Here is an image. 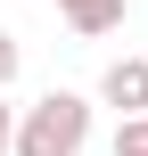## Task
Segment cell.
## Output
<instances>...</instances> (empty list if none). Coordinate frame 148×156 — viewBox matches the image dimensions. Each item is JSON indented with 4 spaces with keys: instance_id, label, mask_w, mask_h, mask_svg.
Returning a JSON list of instances; mask_svg holds the SVG:
<instances>
[{
    "instance_id": "6da1fadb",
    "label": "cell",
    "mask_w": 148,
    "mask_h": 156,
    "mask_svg": "<svg viewBox=\"0 0 148 156\" xmlns=\"http://www.w3.org/2000/svg\"><path fill=\"white\" fill-rule=\"evenodd\" d=\"M91 148V99L82 90H41L16 115V156H82Z\"/></svg>"
},
{
    "instance_id": "5b68a950",
    "label": "cell",
    "mask_w": 148,
    "mask_h": 156,
    "mask_svg": "<svg viewBox=\"0 0 148 156\" xmlns=\"http://www.w3.org/2000/svg\"><path fill=\"white\" fill-rule=\"evenodd\" d=\"M16 66H25V49H16V33H0V90L16 82Z\"/></svg>"
},
{
    "instance_id": "8992f818",
    "label": "cell",
    "mask_w": 148,
    "mask_h": 156,
    "mask_svg": "<svg viewBox=\"0 0 148 156\" xmlns=\"http://www.w3.org/2000/svg\"><path fill=\"white\" fill-rule=\"evenodd\" d=\"M0 156H16V107H8V90H0Z\"/></svg>"
},
{
    "instance_id": "7a4b0ae2",
    "label": "cell",
    "mask_w": 148,
    "mask_h": 156,
    "mask_svg": "<svg viewBox=\"0 0 148 156\" xmlns=\"http://www.w3.org/2000/svg\"><path fill=\"white\" fill-rule=\"evenodd\" d=\"M99 99L124 107V115H148V58H115V66L99 74Z\"/></svg>"
},
{
    "instance_id": "3957f363",
    "label": "cell",
    "mask_w": 148,
    "mask_h": 156,
    "mask_svg": "<svg viewBox=\"0 0 148 156\" xmlns=\"http://www.w3.org/2000/svg\"><path fill=\"white\" fill-rule=\"evenodd\" d=\"M49 8H58L82 41H99V33H115V25H124V8H132V0H49Z\"/></svg>"
},
{
    "instance_id": "277c9868",
    "label": "cell",
    "mask_w": 148,
    "mask_h": 156,
    "mask_svg": "<svg viewBox=\"0 0 148 156\" xmlns=\"http://www.w3.org/2000/svg\"><path fill=\"white\" fill-rule=\"evenodd\" d=\"M115 156H148V115H124L115 123Z\"/></svg>"
}]
</instances>
